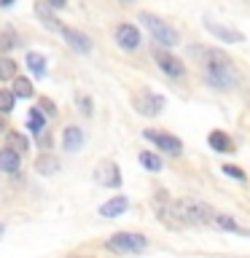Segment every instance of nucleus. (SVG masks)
Returning <instances> with one entry per match:
<instances>
[{"instance_id":"a878e982","label":"nucleus","mask_w":250,"mask_h":258,"mask_svg":"<svg viewBox=\"0 0 250 258\" xmlns=\"http://www.w3.org/2000/svg\"><path fill=\"white\" fill-rule=\"evenodd\" d=\"M223 175H229V177H234V180H239V183H245V180H247L245 169L237 167V164H226V167H223Z\"/></svg>"},{"instance_id":"393cba45","label":"nucleus","mask_w":250,"mask_h":258,"mask_svg":"<svg viewBox=\"0 0 250 258\" xmlns=\"http://www.w3.org/2000/svg\"><path fill=\"white\" fill-rule=\"evenodd\" d=\"M16 105V97L11 89H0V116H8Z\"/></svg>"},{"instance_id":"4468645a","label":"nucleus","mask_w":250,"mask_h":258,"mask_svg":"<svg viewBox=\"0 0 250 258\" xmlns=\"http://www.w3.org/2000/svg\"><path fill=\"white\" fill-rule=\"evenodd\" d=\"M59 167H62L59 159H56L51 151H43L35 159V172H40V175H54V172H59Z\"/></svg>"},{"instance_id":"412c9836","label":"nucleus","mask_w":250,"mask_h":258,"mask_svg":"<svg viewBox=\"0 0 250 258\" xmlns=\"http://www.w3.org/2000/svg\"><path fill=\"white\" fill-rule=\"evenodd\" d=\"M27 129H30L32 135H40V132H43V129H46V116H43V113H40L38 108H32V110H30V118H27Z\"/></svg>"},{"instance_id":"cd10ccee","label":"nucleus","mask_w":250,"mask_h":258,"mask_svg":"<svg viewBox=\"0 0 250 258\" xmlns=\"http://www.w3.org/2000/svg\"><path fill=\"white\" fill-rule=\"evenodd\" d=\"M78 105H81V113H92V100H86V97H78Z\"/></svg>"},{"instance_id":"9b49d317","label":"nucleus","mask_w":250,"mask_h":258,"mask_svg":"<svg viewBox=\"0 0 250 258\" xmlns=\"http://www.w3.org/2000/svg\"><path fill=\"white\" fill-rule=\"evenodd\" d=\"M84 145V129L81 126H65L62 129V148L68 153H78Z\"/></svg>"},{"instance_id":"9d476101","label":"nucleus","mask_w":250,"mask_h":258,"mask_svg":"<svg viewBox=\"0 0 250 258\" xmlns=\"http://www.w3.org/2000/svg\"><path fill=\"white\" fill-rule=\"evenodd\" d=\"M205 30L207 32H213V35L218 40H223V43H245V35H242L239 30H231V27H223V24H218V22H205Z\"/></svg>"},{"instance_id":"7c9ffc66","label":"nucleus","mask_w":250,"mask_h":258,"mask_svg":"<svg viewBox=\"0 0 250 258\" xmlns=\"http://www.w3.org/2000/svg\"><path fill=\"white\" fill-rule=\"evenodd\" d=\"M0 6H6V8H8V6H14V0H0Z\"/></svg>"},{"instance_id":"ddd939ff","label":"nucleus","mask_w":250,"mask_h":258,"mask_svg":"<svg viewBox=\"0 0 250 258\" xmlns=\"http://www.w3.org/2000/svg\"><path fill=\"white\" fill-rule=\"evenodd\" d=\"M35 16L40 19V24H43V27H48L51 32H59V30H62V22L51 14V8H48L43 0H38V3H35Z\"/></svg>"},{"instance_id":"dca6fc26","label":"nucleus","mask_w":250,"mask_h":258,"mask_svg":"<svg viewBox=\"0 0 250 258\" xmlns=\"http://www.w3.org/2000/svg\"><path fill=\"white\" fill-rule=\"evenodd\" d=\"M11 92H14L16 100H32V97H35V86H32L30 78L16 76V78L11 81Z\"/></svg>"},{"instance_id":"473e14b6","label":"nucleus","mask_w":250,"mask_h":258,"mask_svg":"<svg viewBox=\"0 0 250 258\" xmlns=\"http://www.w3.org/2000/svg\"><path fill=\"white\" fill-rule=\"evenodd\" d=\"M118 3H124V6H129V3H135V0H118Z\"/></svg>"},{"instance_id":"6ab92c4d","label":"nucleus","mask_w":250,"mask_h":258,"mask_svg":"<svg viewBox=\"0 0 250 258\" xmlns=\"http://www.w3.org/2000/svg\"><path fill=\"white\" fill-rule=\"evenodd\" d=\"M210 226H215V229H221V231H237V234H247L245 229H239V226L234 223V218H231V215H226V213H213V218H210Z\"/></svg>"},{"instance_id":"7ed1b4c3","label":"nucleus","mask_w":250,"mask_h":258,"mask_svg":"<svg viewBox=\"0 0 250 258\" xmlns=\"http://www.w3.org/2000/svg\"><path fill=\"white\" fill-rule=\"evenodd\" d=\"M105 247L113 250V253H143L148 247V237L137 231H116L105 239Z\"/></svg>"},{"instance_id":"0eeeda50","label":"nucleus","mask_w":250,"mask_h":258,"mask_svg":"<svg viewBox=\"0 0 250 258\" xmlns=\"http://www.w3.org/2000/svg\"><path fill=\"white\" fill-rule=\"evenodd\" d=\"M94 180L100 183V185H105V188H118V185H121L118 164H116V161H110V159L100 161L97 169H94Z\"/></svg>"},{"instance_id":"4be33fe9","label":"nucleus","mask_w":250,"mask_h":258,"mask_svg":"<svg viewBox=\"0 0 250 258\" xmlns=\"http://www.w3.org/2000/svg\"><path fill=\"white\" fill-rule=\"evenodd\" d=\"M140 164L148 169V172H161V159L156 156V153H151V151H140Z\"/></svg>"},{"instance_id":"f03ea898","label":"nucleus","mask_w":250,"mask_h":258,"mask_svg":"<svg viewBox=\"0 0 250 258\" xmlns=\"http://www.w3.org/2000/svg\"><path fill=\"white\" fill-rule=\"evenodd\" d=\"M140 22L148 27V32L153 35V40H156L159 46H164V48H172L180 43V35H177V30L172 27V24H167L164 19H159L156 14H148V11H143L140 14Z\"/></svg>"},{"instance_id":"6e6552de","label":"nucleus","mask_w":250,"mask_h":258,"mask_svg":"<svg viewBox=\"0 0 250 258\" xmlns=\"http://www.w3.org/2000/svg\"><path fill=\"white\" fill-rule=\"evenodd\" d=\"M113 38H116L118 48H124V51H137L140 48V30L135 24H118Z\"/></svg>"},{"instance_id":"5701e85b","label":"nucleus","mask_w":250,"mask_h":258,"mask_svg":"<svg viewBox=\"0 0 250 258\" xmlns=\"http://www.w3.org/2000/svg\"><path fill=\"white\" fill-rule=\"evenodd\" d=\"M19 46V35L11 30V27H6L3 32H0V51H11V48Z\"/></svg>"},{"instance_id":"f8f14e48","label":"nucleus","mask_w":250,"mask_h":258,"mask_svg":"<svg viewBox=\"0 0 250 258\" xmlns=\"http://www.w3.org/2000/svg\"><path fill=\"white\" fill-rule=\"evenodd\" d=\"M127 210H129L127 197H113V199L105 202V205H100V215L102 218H118V215H124Z\"/></svg>"},{"instance_id":"a211bd4d","label":"nucleus","mask_w":250,"mask_h":258,"mask_svg":"<svg viewBox=\"0 0 250 258\" xmlns=\"http://www.w3.org/2000/svg\"><path fill=\"white\" fill-rule=\"evenodd\" d=\"M6 148L22 156V153L30 151V140H27V137H24L22 132H14V129H8V132H6Z\"/></svg>"},{"instance_id":"72a5a7b5","label":"nucleus","mask_w":250,"mask_h":258,"mask_svg":"<svg viewBox=\"0 0 250 258\" xmlns=\"http://www.w3.org/2000/svg\"><path fill=\"white\" fill-rule=\"evenodd\" d=\"M70 258H94V255H70Z\"/></svg>"},{"instance_id":"2eb2a0df","label":"nucleus","mask_w":250,"mask_h":258,"mask_svg":"<svg viewBox=\"0 0 250 258\" xmlns=\"http://www.w3.org/2000/svg\"><path fill=\"white\" fill-rule=\"evenodd\" d=\"M207 143H210V148H213L215 153H234V143H231V137L226 135V132H221V129L210 132Z\"/></svg>"},{"instance_id":"2f4dec72","label":"nucleus","mask_w":250,"mask_h":258,"mask_svg":"<svg viewBox=\"0 0 250 258\" xmlns=\"http://www.w3.org/2000/svg\"><path fill=\"white\" fill-rule=\"evenodd\" d=\"M3 231H6V226H3V221H0V237H3Z\"/></svg>"},{"instance_id":"f3484780","label":"nucleus","mask_w":250,"mask_h":258,"mask_svg":"<svg viewBox=\"0 0 250 258\" xmlns=\"http://www.w3.org/2000/svg\"><path fill=\"white\" fill-rule=\"evenodd\" d=\"M19 167H22V156H19V153H14L8 148L0 151V172L16 175V172H19Z\"/></svg>"},{"instance_id":"20e7f679","label":"nucleus","mask_w":250,"mask_h":258,"mask_svg":"<svg viewBox=\"0 0 250 258\" xmlns=\"http://www.w3.org/2000/svg\"><path fill=\"white\" fill-rule=\"evenodd\" d=\"M151 54H153V59H156L159 70L164 73V76H169V78H183V76H185V64H183V59H177L175 54H169L164 46H156Z\"/></svg>"},{"instance_id":"c85d7f7f","label":"nucleus","mask_w":250,"mask_h":258,"mask_svg":"<svg viewBox=\"0 0 250 258\" xmlns=\"http://www.w3.org/2000/svg\"><path fill=\"white\" fill-rule=\"evenodd\" d=\"M43 3L48 8H65V6H68V0H43Z\"/></svg>"},{"instance_id":"aec40b11","label":"nucleus","mask_w":250,"mask_h":258,"mask_svg":"<svg viewBox=\"0 0 250 258\" xmlns=\"http://www.w3.org/2000/svg\"><path fill=\"white\" fill-rule=\"evenodd\" d=\"M24 64L32 70V76L43 78L46 76V56L38 54V51H27V56H24Z\"/></svg>"},{"instance_id":"c756f323","label":"nucleus","mask_w":250,"mask_h":258,"mask_svg":"<svg viewBox=\"0 0 250 258\" xmlns=\"http://www.w3.org/2000/svg\"><path fill=\"white\" fill-rule=\"evenodd\" d=\"M3 132H8V126H6V118L0 116V135H3Z\"/></svg>"},{"instance_id":"39448f33","label":"nucleus","mask_w":250,"mask_h":258,"mask_svg":"<svg viewBox=\"0 0 250 258\" xmlns=\"http://www.w3.org/2000/svg\"><path fill=\"white\" fill-rule=\"evenodd\" d=\"M143 137H145V140H151V143L156 145L159 151H164L167 156H180V153H183V143L177 140L175 135L159 132V129H145Z\"/></svg>"},{"instance_id":"b1692460","label":"nucleus","mask_w":250,"mask_h":258,"mask_svg":"<svg viewBox=\"0 0 250 258\" xmlns=\"http://www.w3.org/2000/svg\"><path fill=\"white\" fill-rule=\"evenodd\" d=\"M16 78V62L11 56H0V81H14Z\"/></svg>"},{"instance_id":"1a4fd4ad","label":"nucleus","mask_w":250,"mask_h":258,"mask_svg":"<svg viewBox=\"0 0 250 258\" xmlns=\"http://www.w3.org/2000/svg\"><path fill=\"white\" fill-rule=\"evenodd\" d=\"M59 35L68 40V46L73 48V51H78V54H89V51H92V38H89L86 32H81L76 27H65V24H62Z\"/></svg>"},{"instance_id":"bb28decb","label":"nucleus","mask_w":250,"mask_h":258,"mask_svg":"<svg viewBox=\"0 0 250 258\" xmlns=\"http://www.w3.org/2000/svg\"><path fill=\"white\" fill-rule=\"evenodd\" d=\"M38 110L43 113V116H48V118L56 116V108H54V102L48 100V97H40V100H38Z\"/></svg>"},{"instance_id":"423d86ee","label":"nucleus","mask_w":250,"mask_h":258,"mask_svg":"<svg viewBox=\"0 0 250 258\" xmlns=\"http://www.w3.org/2000/svg\"><path fill=\"white\" fill-rule=\"evenodd\" d=\"M164 105H167L164 97L153 94L148 89H143V92L135 94V108H137V113H143V116H159V113L164 110Z\"/></svg>"},{"instance_id":"f257e3e1","label":"nucleus","mask_w":250,"mask_h":258,"mask_svg":"<svg viewBox=\"0 0 250 258\" xmlns=\"http://www.w3.org/2000/svg\"><path fill=\"white\" fill-rule=\"evenodd\" d=\"M202 76L207 78V84L218 89V92H229V89L239 86V70L234 68V62L226 56L221 48H205L202 51Z\"/></svg>"}]
</instances>
